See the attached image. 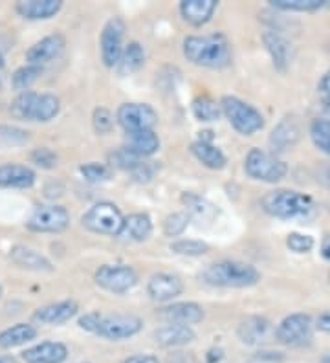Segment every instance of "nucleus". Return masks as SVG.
Returning a JSON list of instances; mask_svg holds the SVG:
<instances>
[{"label": "nucleus", "mask_w": 330, "mask_h": 363, "mask_svg": "<svg viewBox=\"0 0 330 363\" xmlns=\"http://www.w3.org/2000/svg\"><path fill=\"white\" fill-rule=\"evenodd\" d=\"M116 120L125 129V133L153 130L158 123V114L147 103H123L118 108Z\"/></svg>", "instance_id": "obj_10"}, {"label": "nucleus", "mask_w": 330, "mask_h": 363, "mask_svg": "<svg viewBox=\"0 0 330 363\" xmlns=\"http://www.w3.org/2000/svg\"><path fill=\"white\" fill-rule=\"evenodd\" d=\"M191 217L187 213H172L163 220V233L167 237H180L185 231V228L189 226Z\"/></svg>", "instance_id": "obj_38"}, {"label": "nucleus", "mask_w": 330, "mask_h": 363, "mask_svg": "<svg viewBox=\"0 0 330 363\" xmlns=\"http://www.w3.org/2000/svg\"><path fill=\"white\" fill-rule=\"evenodd\" d=\"M244 169L253 180L268 182V184H275V182L282 180L288 173L285 162L275 158L273 155L260 151V149H251L244 162Z\"/></svg>", "instance_id": "obj_8"}, {"label": "nucleus", "mask_w": 330, "mask_h": 363, "mask_svg": "<svg viewBox=\"0 0 330 363\" xmlns=\"http://www.w3.org/2000/svg\"><path fill=\"white\" fill-rule=\"evenodd\" d=\"M68 358V349L61 341H43L22 352L26 363H62Z\"/></svg>", "instance_id": "obj_17"}, {"label": "nucleus", "mask_w": 330, "mask_h": 363, "mask_svg": "<svg viewBox=\"0 0 330 363\" xmlns=\"http://www.w3.org/2000/svg\"><path fill=\"white\" fill-rule=\"evenodd\" d=\"M154 171H156V167H154V165L147 164V162H143V160H141L140 164H138L136 167L132 169L131 173L134 174V178H136V180L149 182L150 178L154 177Z\"/></svg>", "instance_id": "obj_43"}, {"label": "nucleus", "mask_w": 330, "mask_h": 363, "mask_svg": "<svg viewBox=\"0 0 330 363\" xmlns=\"http://www.w3.org/2000/svg\"><path fill=\"white\" fill-rule=\"evenodd\" d=\"M204 283L220 288H248L260 281L255 266L238 261H222L209 264L202 272Z\"/></svg>", "instance_id": "obj_3"}, {"label": "nucleus", "mask_w": 330, "mask_h": 363, "mask_svg": "<svg viewBox=\"0 0 330 363\" xmlns=\"http://www.w3.org/2000/svg\"><path fill=\"white\" fill-rule=\"evenodd\" d=\"M35 171L28 165L6 164L0 165V187L28 189L35 184Z\"/></svg>", "instance_id": "obj_19"}, {"label": "nucleus", "mask_w": 330, "mask_h": 363, "mask_svg": "<svg viewBox=\"0 0 330 363\" xmlns=\"http://www.w3.org/2000/svg\"><path fill=\"white\" fill-rule=\"evenodd\" d=\"M325 0H273L272 6L285 11H316L323 8Z\"/></svg>", "instance_id": "obj_37"}, {"label": "nucleus", "mask_w": 330, "mask_h": 363, "mask_svg": "<svg viewBox=\"0 0 330 363\" xmlns=\"http://www.w3.org/2000/svg\"><path fill=\"white\" fill-rule=\"evenodd\" d=\"M184 55L197 67L224 68L231 61V50L224 35H189L184 40Z\"/></svg>", "instance_id": "obj_1"}, {"label": "nucleus", "mask_w": 330, "mask_h": 363, "mask_svg": "<svg viewBox=\"0 0 330 363\" xmlns=\"http://www.w3.org/2000/svg\"><path fill=\"white\" fill-rule=\"evenodd\" d=\"M40 74H43V67L26 65V67H21L18 70H15L13 77H11V84H13L15 90H22V92H26L31 84L39 79Z\"/></svg>", "instance_id": "obj_33"}, {"label": "nucleus", "mask_w": 330, "mask_h": 363, "mask_svg": "<svg viewBox=\"0 0 330 363\" xmlns=\"http://www.w3.org/2000/svg\"><path fill=\"white\" fill-rule=\"evenodd\" d=\"M182 202L189 208V213H187L189 217H197V218H202V220H207V218H211L213 215H215V208H213L207 200H204L202 196L193 195V193H184Z\"/></svg>", "instance_id": "obj_32"}, {"label": "nucleus", "mask_w": 330, "mask_h": 363, "mask_svg": "<svg viewBox=\"0 0 330 363\" xmlns=\"http://www.w3.org/2000/svg\"><path fill=\"white\" fill-rule=\"evenodd\" d=\"M263 40L266 50H268L270 55H272L275 68L285 70V68L288 67V62H290V45H288V40L275 30L264 31Z\"/></svg>", "instance_id": "obj_27"}, {"label": "nucleus", "mask_w": 330, "mask_h": 363, "mask_svg": "<svg viewBox=\"0 0 330 363\" xmlns=\"http://www.w3.org/2000/svg\"><path fill=\"white\" fill-rule=\"evenodd\" d=\"M79 327L87 333L97 334L105 340L121 341L136 336L143 328V321L136 315L127 314H99L90 312L79 319Z\"/></svg>", "instance_id": "obj_2"}, {"label": "nucleus", "mask_w": 330, "mask_h": 363, "mask_svg": "<svg viewBox=\"0 0 330 363\" xmlns=\"http://www.w3.org/2000/svg\"><path fill=\"white\" fill-rule=\"evenodd\" d=\"M125 151L138 158H147L153 156L160 149V138L154 130H138V133H127L125 140Z\"/></svg>", "instance_id": "obj_21"}, {"label": "nucleus", "mask_w": 330, "mask_h": 363, "mask_svg": "<svg viewBox=\"0 0 330 363\" xmlns=\"http://www.w3.org/2000/svg\"><path fill=\"white\" fill-rule=\"evenodd\" d=\"M96 283L112 294H125L136 286L138 274L127 264H105L94 275Z\"/></svg>", "instance_id": "obj_12"}, {"label": "nucleus", "mask_w": 330, "mask_h": 363, "mask_svg": "<svg viewBox=\"0 0 330 363\" xmlns=\"http://www.w3.org/2000/svg\"><path fill=\"white\" fill-rule=\"evenodd\" d=\"M321 363H330V354H326V356H325V358H323V359H321Z\"/></svg>", "instance_id": "obj_50"}, {"label": "nucleus", "mask_w": 330, "mask_h": 363, "mask_svg": "<svg viewBox=\"0 0 330 363\" xmlns=\"http://www.w3.org/2000/svg\"><path fill=\"white\" fill-rule=\"evenodd\" d=\"M263 209L275 218L307 217L314 209L312 199L292 189L272 191L263 199Z\"/></svg>", "instance_id": "obj_5"}, {"label": "nucleus", "mask_w": 330, "mask_h": 363, "mask_svg": "<svg viewBox=\"0 0 330 363\" xmlns=\"http://www.w3.org/2000/svg\"><path fill=\"white\" fill-rule=\"evenodd\" d=\"M61 0H22L17 2L15 9L21 17L28 21H46L52 18L61 11Z\"/></svg>", "instance_id": "obj_18"}, {"label": "nucleus", "mask_w": 330, "mask_h": 363, "mask_svg": "<svg viewBox=\"0 0 330 363\" xmlns=\"http://www.w3.org/2000/svg\"><path fill=\"white\" fill-rule=\"evenodd\" d=\"M121 363H160V359L153 354H136L128 356Z\"/></svg>", "instance_id": "obj_45"}, {"label": "nucleus", "mask_w": 330, "mask_h": 363, "mask_svg": "<svg viewBox=\"0 0 330 363\" xmlns=\"http://www.w3.org/2000/svg\"><path fill=\"white\" fill-rule=\"evenodd\" d=\"M169 363H194V358L193 356L187 352H176V354H172L171 358H169Z\"/></svg>", "instance_id": "obj_46"}, {"label": "nucleus", "mask_w": 330, "mask_h": 363, "mask_svg": "<svg viewBox=\"0 0 330 363\" xmlns=\"http://www.w3.org/2000/svg\"><path fill=\"white\" fill-rule=\"evenodd\" d=\"M143 62H145V50L140 43L132 40L127 45V48H123V53H121L118 62V70L121 76L134 74V72L143 67Z\"/></svg>", "instance_id": "obj_30"}, {"label": "nucleus", "mask_w": 330, "mask_h": 363, "mask_svg": "<svg viewBox=\"0 0 330 363\" xmlns=\"http://www.w3.org/2000/svg\"><path fill=\"white\" fill-rule=\"evenodd\" d=\"M9 259L24 270H33V272H52L53 266L48 259L40 255L35 250L26 248V246H15L9 252Z\"/></svg>", "instance_id": "obj_25"}, {"label": "nucleus", "mask_w": 330, "mask_h": 363, "mask_svg": "<svg viewBox=\"0 0 330 363\" xmlns=\"http://www.w3.org/2000/svg\"><path fill=\"white\" fill-rule=\"evenodd\" d=\"M65 46L66 40L61 33H52V35L43 37V39L37 40L35 45L26 52L28 65L43 67L46 62H52L53 59H57L61 55Z\"/></svg>", "instance_id": "obj_14"}, {"label": "nucleus", "mask_w": 330, "mask_h": 363, "mask_svg": "<svg viewBox=\"0 0 330 363\" xmlns=\"http://www.w3.org/2000/svg\"><path fill=\"white\" fill-rule=\"evenodd\" d=\"M153 233V222L145 213H132L123 218V226L119 230V239L132 240V242H143Z\"/></svg>", "instance_id": "obj_22"}, {"label": "nucleus", "mask_w": 330, "mask_h": 363, "mask_svg": "<svg viewBox=\"0 0 330 363\" xmlns=\"http://www.w3.org/2000/svg\"><path fill=\"white\" fill-rule=\"evenodd\" d=\"M30 160L31 164H35L40 169H53L59 162L57 155L52 149H48V147H39V149H35L30 155Z\"/></svg>", "instance_id": "obj_39"}, {"label": "nucleus", "mask_w": 330, "mask_h": 363, "mask_svg": "<svg viewBox=\"0 0 330 363\" xmlns=\"http://www.w3.org/2000/svg\"><path fill=\"white\" fill-rule=\"evenodd\" d=\"M216 6V0H184L180 4V13L185 23L202 26L213 17Z\"/></svg>", "instance_id": "obj_24"}, {"label": "nucleus", "mask_w": 330, "mask_h": 363, "mask_svg": "<svg viewBox=\"0 0 330 363\" xmlns=\"http://www.w3.org/2000/svg\"><path fill=\"white\" fill-rule=\"evenodd\" d=\"M184 292V283L178 275L154 274L147 283V294L158 303H169Z\"/></svg>", "instance_id": "obj_15"}, {"label": "nucleus", "mask_w": 330, "mask_h": 363, "mask_svg": "<svg viewBox=\"0 0 330 363\" xmlns=\"http://www.w3.org/2000/svg\"><path fill=\"white\" fill-rule=\"evenodd\" d=\"M92 123H94V129H96L97 133L105 134L112 129V125H114V118H112V114H110L106 108L99 106V108H96V111H94Z\"/></svg>", "instance_id": "obj_42"}, {"label": "nucleus", "mask_w": 330, "mask_h": 363, "mask_svg": "<svg viewBox=\"0 0 330 363\" xmlns=\"http://www.w3.org/2000/svg\"><path fill=\"white\" fill-rule=\"evenodd\" d=\"M317 328L323 333H330V312H325L317 318Z\"/></svg>", "instance_id": "obj_47"}, {"label": "nucleus", "mask_w": 330, "mask_h": 363, "mask_svg": "<svg viewBox=\"0 0 330 363\" xmlns=\"http://www.w3.org/2000/svg\"><path fill=\"white\" fill-rule=\"evenodd\" d=\"M37 328L30 323H17L0 333V349H13L35 340Z\"/></svg>", "instance_id": "obj_28"}, {"label": "nucleus", "mask_w": 330, "mask_h": 363, "mask_svg": "<svg viewBox=\"0 0 330 363\" xmlns=\"http://www.w3.org/2000/svg\"><path fill=\"white\" fill-rule=\"evenodd\" d=\"M0 296H2V286H0Z\"/></svg>", "instance_id": "obj_51"}, {"label": "nucleus", "mask_w": 330, "mask_h": 363, "mask_svg": "<svg viewBox=\"0 0 330 363\" xmlns=\"http://www.w3.org/2000/svg\"><path fill=\"white\" fill-rule=\"evenodd\" d=\"M123 218L125 217L116 204H112V202H97L81 217V224L88 231H94V233L118 237L119 230L123 226Z\"/></svg>", "instance_id": "obj_7"}, {"label": "nucleus", "mask_w": 330, "mask_h": 363, "mask_svg": "<svg viewBox=\"0 0 330 363\" xmlns=\"http://www.w3.org/2000/svg\"><path fill=\"white\" fill-rule=\"evenodd\" d=\"M312 318L307 314H292L281 321L277 327V340L282 345L301 347L312 340Z\"/></svg>", "instance_id": "obj_13"}, {"label": "nucleus", "mask_w": 330, "mask_h": 363, "mask_svg": "<svg viewBox=\"0 0 330 363\" xmlns=\"http://www.w3.org/2000/svg\"><path fill=\"white\" fill-rule=\"evenodd\" d=\"M220 108L222 114L228 118L237 133L244 134V136H251V134L259 133L264 127V118L255 106L248 105L242 99L235 98V96H224L220 99Z\"/></svg>", "instance_id": "obj_6"}, {"label": "nucleus", "mask_w": 330, "mask_h": 363, "mask_svg": "<svg viewBox=\"0 0 330 363\" xmlns=\"http://www.w3.org/2000/svg\"><path fill=\"white\" fill-rule=\"evenodd\" d=\"M154 340H156L160 347L176 349V347H184L191 343V341H194V333L193 328L185 327V325L167 323L154 333Z\"/></svg>", "instance_id": "obj_23"}, {"label": "nucleus", "mask_w": 330, "mask_h": 363, "mask_svg": "<svg viewBox=\"0 0 330 363\" xmlns=\"http://www.w3.org/2000/svg\"><path fill=\"white\" fill-rule=\"evenodd\" d=\"M30 140V133L13 125H0V145L21 147Z\"/></svg>", "instance_id": "obj_35"}, {"label": "nucleus", "mask_w": 330, "mask_h": 363, "mask_svg": "<svg viewBox=\"0 0 330 363\" xmlns=\"http://www.w3.org/2000/svg\"><path fill=\"white\" fill-rule=\"evenodd\" d=\"M286 246L295 253H307L314 248V239L310 235L290 233L286 239Z\"/></svg>", "instance_id": "obj_41"}, {"label": "nucleus", "mask_w": 330, "mask_h": 363, "mask_svg": "<svg viewBox=\"0 0 330 363\" xmlns=\"http://www.w3.org/2000/svg\"><path fill=\"white\" fill-rule=\"evenodd\" d=\"M270 323L264 318H248L244 319L241 325H238V337H241L242 343H248V345H255L259 341H263L264 337L268 336Z\"/></svg>", "instance_id": "obj_29"}, {"label": "nucleus", "mask_w": 330, "mask_h": 363, "mask_svg": "<svg viewBox=\"0 0 330 363\" xmlns=\"http://www.w3.org/2000/svg\"><path fill=\"white\" fill-rule=\"evenodd\" d=\"M79 171L88 182H103L110 177V169L103 164H97V162H90V164L81 165Z\"/></svg>", "instance_id": "obj_40"}, {"label": "nucleus", "mask_w": 330, "mask_h": 363, "mask_svg": "<svg viewBox=\"0 0 330 363\" xmlns=\"http://www.w3.org/2000/svg\"><path fill=\"white\" fill-rule=\"evenodd\" d=\"M0 363H15L11 358H0Z\"/></svg>", "instance_id": "obj_49"}, {"label": "nucleus", "mask_w": 330, "mask_h": 363, "mask_svg": "<svg viewBox=\"0 0 330 363\" xmlns=\"http://www.w3.org/2000/svg\"><path fill=\"white\" fill-rule=\"evenodd\" d=\"M319 98L325 103L326 106H330V72H326L325 76L319 81Z\"/></svg>", "instance_id": "obj_44"}, {"label": "nucleus", "mask_w": 330, "mask_h": 363, "mask_svg": "<svg viewBox=\"0 0 330 363\" xmlns=\"http://www.w3.org/2000/svg\"><path fill=\"white\" fill-rule=\"evenodd\" d=\"M123 18L112 17L110 21H106V24L103 26L101 37H99V50H101V59L106 68L118 67L119 57L123 53Z\"/></svg>", "instance_id": "obj_11"}, {"label": "nucleus", "mask_w": 330, "mask_h": 363, "mask_svg": "<svg viewBox=\"0 0 330 363\" xmlns=\"http://www.w3.org/2000/svg\"><path fill=\"white\" fill-rule=\"evenodd\" d=\"M321 253H323V257L330 259V235H325V239H323Z\"/></svg>", "instance_id": "obj_48"}, {"label": "nucleus", "mask_w": 330, "mask_h": 363, "mask_svg": "<svg viewBox=\"0 0 330 363\" xmlns=\"http://www.w3.org/2000/svg\"><path fill=\"white\" fill-rule=\"evenodd\" d=\"M171 252L178 253V255H187V257H198V255L209 252V246L202 240L180 239L171 244Z\"/></svg>", "instance_id": "obj_36"}, {"label": "nucleus", "mask_w": 330, "mask_h": 363, "mask_svg": "<svg viewBox=\"0 0 330 363\" xmlns=\"http://www.w3.org/2000/svg\"><path fill=\"white\" fill-rule=\"evenodd\" d=\"M314 145L330 156V120H314L310 125Z\"/></svg>", "instance_id": "obj_34"}, {"label": "nucleus", "mask_w": 330, "mask_h": 363, "mask_svg": "<svg viewBox=\"0 0 330 363\" xmlns=\"http://www.w3.org/2000/svg\"><path fill=\"white\" fill-rule=\"evenodd\" d=\"M79 311V306L75 301H61V303H52L33 314V319L37 323L43 325H62L66 321H70Z\"/></svg>", "instance_id": "obj_20"}, {"label": "nucleus", "mask_w": 330, "mask_h": 363, "mask_svg": "<svg viewBox=\"0 0 330 363\" xmlns=\"http://www.w3.org/2000/svg\"><path fill=\"white\" fill-rule=\"evenodd\" d=\"M70 224V213L57 204L39 206L33 209L26 222V228L37 233H61Z\"/></svg>", "instance_id": "obj_9"}, {"label": "nucleus", "mask_w": 330, "mask_h": 363, "mask_svg": "<svg viewBox=\"0 0 330 363\" xmlns=\"http://www.w3.org/2000/svg\"><path fill=\"white\" fill-rule=\"evenodd\" d=\"M191 152H193L194 158L200 162L202 165H206L207 169H213V171H220V169L226 167V156L224 152L220 151L219 147H215L211 143V140H198V142L191 143Z\"/></svg>", "instance_id": "obj_26"}, {"label": "nucleus", "mask_w": 330, "mask_h": 363, "mask_svg": "<svg viewBox=\"0 0 330 363\" xmlns=\"http://www.w3.org/2000/svg\"><path fill=\"white\" fill-rule=\"evenodd\" d=\"M160 318L167 323L175 325H189L200 323L204 319V308L198 303H172V305L163 306L160 311Z\"/></svg>", "instance_id": "obj_16"}, {"label": "nucleus", "mask_w": 330, "mask_h": 363, "mask_svg": "<svg viewBox=\"0 0 330 363\" xmlns=\"http://www.w3.org/2000/svg\"><path fill=\"white\" fill-rule=\"evenodd\" d=\"M193 114L200 121H216L222 114V108H220V103H216L209 96H198L193 101Z\"/></svg>", "instance_id": "obj_31"}, {"label": "nucleus", "mask_w": 330, "mask_h": 363, "mask_svg": "<svg viewBox=\"0 0 330 363\" xmlns=\"http://www.w3.org/2000/svg\"><path fill=\"white\" fill-rule=\"evenodd\" d=\"M9 111L18 120L46 123V121L53 120L59 114V111H61V101L53 94L22 92L13 99Z\"/></svg>", "instance_id": "obj_4"}]
</instances>
